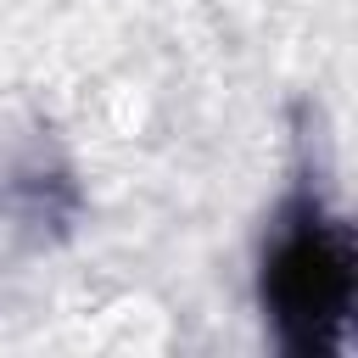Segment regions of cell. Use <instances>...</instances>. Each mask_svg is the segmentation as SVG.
Segmentation results:
<instances>
[{
	"label": "cell",
	"mask_w": 358,
	"mask_h": 358,
	"mask_svg": "<svg viewBox=\"0 0 358 358\" xmlns=\"http://www.w3.org/2000/svg\"><path fill=\"white\" fill-rule=\"evenodd\" d=\"M257 296L285 352L296 358L347 352L352 296H358V246L347 218L319 190H296L280 201L274 229L263 241Z\"/></svg>",
	"instance_id": "obj_1"
}]
</instances>
